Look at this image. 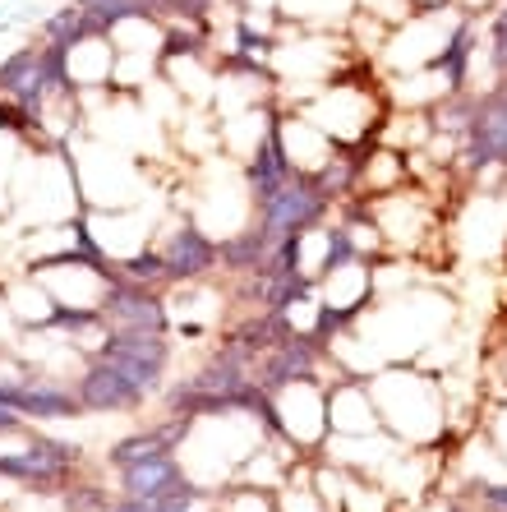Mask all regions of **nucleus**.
<instances>
[{"label":"nucleus","instance_id":"obj_4","mask_svg":"<svg viewBox=\"0 0 507 512\" xmlns=\"http://www.w3.org/2000/svg\"><path fill=\"white\" fill-rule=\"evenodd\" d=\"M74 457H79L74 443L37 439V443H28L19 457H0V476L19 480V485H33V489H51L74 466Z\"/></svg>","mask_w":507,"mask_h":512},{"label":"nucleus","instance_id":"obj_6","mask_svg":"<svg viewBox=\"0 0 507 512\" xmlns=\"http://www.w3.org/2000/svg\"><path fill=\"white\" fill-rule=\"evenodd\" d=\"M471 171L489 167H507V84H498L489 93V102H480V111L471 116Z\"/></svg>","mask_w":507,"mask_h":512},{"label":"nucleus","instance_id":"obj_11","mask_svg":"<svg viewBox=\"0 0 507 512\" xmlns=\"http://www.w3.org/2000/svg\"><path fill=\"white\" fill-rule=\"evenodd\" d=\"M24 416H42V420H60V416H79L83 406L74 393L65 388H51V383H24V402H19Z\"/></svg>","mask_w":507,"mask_h":512},{"label":"nucleus","instance_id":"obj_2","mask_svg":"<svg viewBox=\"0 0 507 512\" xmlns=\"http://www.w3.org/2000/svg\"><path fill=\"white\" fill-rule=\"evenodd\" d=\"M166 356H171V351H166L162 333H143V328H111L102 351H97V360L116 365L125 379L139 383L143 393H153L157 383H162Z\"/></svg>","mask_w":507,"mask_h":512},{"label":"nucleus","instance_id":"obj_9","mask_svg":"<svg viewBox=\"0 0 507 512\" xmlns=\"http://www.w3.org/2000/svg\"><path fill=\"white\" fill-rule=\"evenodd\" d=\"M180 466L171 462V453L166 457H148V462H139V466H125L120 471V485H125V499H139V503H162L171 489L180 485Z\"/></svg>","mask_w":507,"mask_h":512},{"label":"nucleus","instance_id":"obj_3","mask_svg":"<svg viewBox=\"0 0 507 512\" xmlns=\"http://www.w3.org/2000/svg\"><path fill=\"white\" fill-rule=\"evenodd\" d=\"M102 319L116 323V328H143V333H166V310L153 291H143L139 282H111L97 300Z\"/></svg>","mask_w":507,"mask_h":512},{"label":"nucleus","instance_id":"obj_16","mask_svg":"<svg viewBox=\"0 0 507 512\" xmlns=\"http://www.w3.org/2000/svg\"><path fill=\"white\" fill-rule=\"evenodd\" d=\"M484 503L507 512V485H484Z\"/></svg>","mask_w":507,"mask_h":512},{"label":"nucleus","instance_id":"obj_15","mask_svg":"<svg viewBox=\"0 0 507 512\" xmlns=\"http://www.w3.org/2000/svg\"><path fill=\"white\" fill-rule=\"evenodd\" d=\"M351 259H355L351 236H346L342 227H332V231H328V254H323V277L337 273V268H342V263H351Z\"/></svg>","mask_w":507,"mask_h":512},{"label":"nucleus","instance_id":"obj_14","mask_svg":"<svg viewBox=\"0 0 507 512\" xmlns=\"http://www.w3.org/2000/svg\"><path fill=\"white\" fill-rule=\"evenodd\" d=\"M120 277H125V282H139V286L166 282V259L157 250H139V254H130V259L120 263Z\"/></svg>","mask_w":507,"mask_h":512},{"label":"nucleus","instance_id":"obj_7","mask_svg":"<svg viewBox=\"0 0 507 512\" xmlns=\"http://www.w3.org/2000/svg\"><path fill=\"white\" fill-rule=\"evenodd\" d=\"M314 351H319V342H309V337H300V333H286L282 342L268 351V360L259 365L254 383H259L263 393H277L286 383H309L314 379Z\"/></svg>","mask_w":507,"mask_h":512},{"label":"nucleus","instance_id":"obj_5","mask_svg":"<svg viewBox=\"0 0 507 512\" xmlns=\"http://www.w3.org/2000/svg\"><path fill=\"white\" fill-rule=\"evenodd\" d=\"M74 397H79L83 411H134V406H143V397H148V393H143L134 379H125L116 365L93 360V365L83 370Z\"/></svg>","mask_w":507,"mask_h":512},{"label":"nucleus","instance_id":"obj_10","mask_svg":"<svg viewBox=\"0 0 507 512\" xmlns=\"http://www.w3.org/2000/svg\"><path fill=\"white\" fill-rule=\"evenodd\" d=\"M291 176H295L291 157L282 153V139H277V130H268V134H263V143L254 148V157H249V190H254V203L272 199V194L282 190Z\"/></svg>","mask_w":507,"mask_h":512},{"label":"nucleus","instance_id":"obj_17","mask_svg":"<svg viewBox=\"0 0 507 512\" xmlns=\"http://www.w3.org/2000/svg\"><path fill=\"white\" fill-rule=\"evenodd\" d=\"M19 416H24V411H14V406H0V434L19 429Z\"/></svg>","mask_w":507,"mask_h":512},{"label":"nucleus","instance_id":"obj_12","mask_svg":"<svg viewBox=\"0 0 507 512\" xmlns=\"http://www.w3.org/2000/svg\"><path fill=\"white\" fill-rule=\"evenodd\" d=\"M268 245L272 240L263 236V227H254V231H240V236H231L217 250V259L226 263V268H236V273H254L263 259H268Z\"/></svg>","mask_w":507,"mask_h":512},{"label":"nucleus","instance_id":"obj_8","mask_svg":"<svg viewBox=\"0 0 507 512\" xmlns=\"http://www.w3.org/2000/svg\"><path fill=\"white\" fill-rule=\"evenodd\" d=\"M162 259H166V277L171 282H194V277H203L208 268H217V245L208 236H203L199 227H176L171 231V240H166V250H162Z\"/></svg>","mask_w":507,"mask_h":512},{"label":"nucleus","instance_id":"obj_1","mask_svg":"<svg viewBox=\"0 0 507 512\" xmlns=\"http://www.w3.org/2000/svg\"><path fill=\"white\" fill-rule=\"evenodd\" d=\"M323 208H328V190L319 185V176H291L272 199L259 203V213H263L259 227L268 240L305 236L323 217Z\"/></svg>","mask_w":507,"mask_h":512},{"label":"nucleus","instance_id":"obj_13","mask_svg":"<svg viewBox=\"0 0 507 512\" xmlns=\"http://www.w3.org/2000/svg\"><path fill=\"white\" fill-rule=\"evenodd\" d=\"M37 65H42V51H33V47L14 51V56L0 65V88H5V93H24L37 79Z\"/></svg>","mask_w":507,"mask_h":512}]
</instances>
